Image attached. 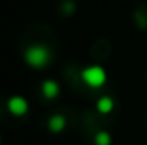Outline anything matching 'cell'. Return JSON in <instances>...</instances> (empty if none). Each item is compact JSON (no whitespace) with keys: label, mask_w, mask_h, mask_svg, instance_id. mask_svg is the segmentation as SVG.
Masks as SVG:
<instances>
[{"label":"cell","mask_w":147,"mask_h":145,"mask_svg":"<svg viewBox=\"0 0 147 145\" xmlns=\"http://www.w3.org/2000/svg\"><path fill=\"white\" fill-rule=\"evenodd\" d=\"M50 58H51V53L43 44H31L24 51V62L31 68H43V67H46L50 63Z\"/></svg>","instance_id":"6da1fadb"},{"label":"cell","mask_w":147,"mask_h":145,"mask_svg":"<svg viewBox=\"0 0 147 145\" xmlns=\"http://www.w3.org/2000/svg\"><path fill=\"white\" fill-rule=\"evenodd\" d=\"M80 77H82V82L87 87H91V89H98V87L105 85L106 79H108L106 70L103 67H99V65H89V67H86L80 72Z\"/></svg>","instance_id":"7a4b0ae2"},{"label":"cell","mask_w":147,"mask_h":145,"mask_svg":"<svg viewBox=\"0 0 147 145\" xmlns=\"http://www.w3.org/2000/svg\"><path fill=\"white\" fill-rule=\"evenodd\" d=\"M7 109H9V113L14 114V116H24V114H28V111H29V103H28V99L22 97V96H12V97H9V101H7Z\"/></svg>","instance_id":"3957f363"},{"label":"cell","mask_w":147,"mask_h":145,"mask_svg":"<svg viewBox=\"0 0 147 145\" xmlns=\"http://www.w3.org/2000/svg\"><path fill=\"white\" fill-rule=\"evenodd\" d=\"M41 92H43V96H45L46 99H55V97L58 96V92H60V85H58L55 80L46 79V80H43V84H41Z\"/></svg>","instance_id":"277c9868"},{"label":"cell","mask_w":147,"mask_h":145,"mask_svg":"<svg viewBox=\"0 0 147 145\" xmlns=\"http://www.w3.org/2000/svg\"><path fill=\"white\" fill-rule=\"evenodd\" d=\"M65 126H67V119H65V116H62V114H55V116H51L50 121H48V128H50L51 132H55V133L63 132Z\"/></svg>","instance_id":"5b68a950"},{"label":"cell","mask_w":147,"mask_h":145,"mask_svg":"<svg viewBox=\"0 0 147 145\" xmlns=\"http://www.w3.org/2000/svg\"><path fill=\"white\" fill-rule=\"evenodd\" d=\"M96 108H98V111L101 114H110L111 111H113V108H115V101L111 99L110 96H103V97L98 99Z\"/></svg>","instance_id":"8992f818"},{"label":"cell","mask_w":147,"mask_h":145,"mask_svg":"<svg viewBox=\"0 0 147 145\" xmlns=\"http://www.w3.org/2000/svg\"><path fill=\"white\" fill-rule=\"evenodd\" d=\"M94 144L96 145H111V135L108 132H98L94 135Z\"/></svg>","instance_id":"52a82bcc"},{"label":"cell","mask_w":147,"mask_h":145,"mask_svg":"<svg viewBox=\"0 0 147 145\" xmlns=\"http://www.w3.org/2000/svg\"><path fill=\"white\" fill-rule=\"evenodd\" d=\"M0 142H2V140H0Z\"/></svg>","instance_id":"ba28073f"}]
</instances>
